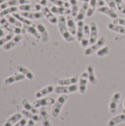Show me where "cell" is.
Instances as JSON below:
<instances>
[{"mask_svg": "<svg viewBox=\"0 0 125 126\" xmlns=\"http://www.w3.org/2000/svg\"><path fill=\"white\" fill-rule=\"evenodd\" d=\"M66 24L69 29V31L74 36L76 35L77 33V25L75 24V19L71 15L66 16Z\"/></svg>", "mask_w": 125, "mask_h": 126, "instance_id": "obj_15", "label": "cell"}, {"mask_svg": "<svg viewBox=\"0 0 125 126\" xmlns=\"http://www.w3.org/2000/svg\"><path fill=\"white\" fill-rule=\"evenodd\" d=\"M18 10V8L16 6H12L10 7H7L6 9H4V10H2L0 13V17L3 18L4 16H7L10 15V13H14Z\"/></svg>", "mask_w": 125, "mask_h": 126, "instance_id": "obj_35", "label": "cell"}, {"mask_svg": "<svg viewBox=\"0 0 125 126\" xmlns=\"http://www.w3.org/2000/svg\"><path fill=\"white\" fill-rule=\"evenodd\" d=\"M80 1H83V2H89L90 0H79Z\"/></svg>", "mask_w": 125, "mask_h": 126, "instance_id": "obj_51", "label": "cell"}, {"mask_svg": "<svg viewBox=\"0 0 125 126\" xmlns=\"http://www.w3.org/2000/svg\"><path fill=\"white\" fill-rule=\"evenodd\" d=\"M88 7H89V2H83V3L81 7L79 10V12H78L77 16L74 18V19L77 22L79 21L84 20L85 17L86 16V13H87Z\"/></svg>", "mask_w": 125, "mask_h": 126, "instance_id": "obj_16", "label": "cell"}, {"mask_svg": "<svg viewBox=\"0 0 125 126\" xmlns=\"http://www.w3.org/2000/svg\"><path fill=\"white\" fill-rule=\"evenodd\" d=\"M21 15L28 19H41L43 16L41 12H21Z\"/></svg>", "mask_w": 125, "mask_h": 126, "instance_id": "obj_27", "label": "cell"}, {"mask_svg": "<svg viewBox=\"0 0 125 126\" xmlns=\"http://www.w3.org/2000/svg\"><path fill=\"white\" fill-rule=\"evenodd\" d=\"M58 30L63 38L67 42H73L75 41V37L70 33L66 24V17L65 16H60L57 21Z\"/></svg>", "mask_w": 125, "mask_h": 126, "instance_id": "obj_1", "label": "cell"}, {"mask_svg": "<svg viewBox=\"0 0 125 126\" xmlns=\"http://www.w3.org/2000/svg\"><path fill=\"white\" fill-rule=\"evenodd\" d=\"M4 0H0V4H2V3H4Z\"/></svg>", "mask_w": 125, "mask_h": 126, "instance_id": "obj_52", "label": "cell"}, {"mask_svg": "<svg viewBox=\"0 0 125 126\" xmlns=\"http://www.w3.org/2000/svg\"><path fill=\"white\" fill-rule=\"evenodd\" d=\"M49 1L53 5L58 6V7H64L65 1L63 0H49Z\"/></svg>", "mask_w": 125, "mask_h": 126, "instance_id": "obj_43", "label": "cell"}, {"mask_svg": "<svg viewBox=\"0 0 125 126\" xmlns=\"http://www.w3.org/2000/svg\"><path fill=\"white\" fill-rule=\"evenodd\" d=\"M41 113V120H42V123L43 126H51L50 121L49 120V116L47 114V111L45 109H42L40 111Z\"/></svg>", "mask_w": 125, "mask_h": 126, "instance_id": "obj_32", "label": "cell"}, {"mask_svg": "<svg viewBox=\"0 0 125 126\" xmlns=\"http://www.w3.org/2000/svg\"><path fill=\"white\" fill-rule=\"evenodd\" d=\"M96 53H97V55L99 58L104 57L109 53V47L108 46H104L101 49H99Z\"/></svg>", "mask_w": 125, "mask_h": 126, "instance_id": "obj_39", "label": "cell"}, {"mask_svg": "<svg viewBox=\"0 0 125 126\" xmlns=\"http://www.w3.org/2000/svg\"><path fill=\"white\" fill-rule=\"evenodd\" d=\"M124 1H125V0H124Z\"/></svg>", "mask_w": 125, "mask_h": 126, "instance_id": "obj_56", "label": "cell"}, {"mask_svg": "<svg viewBox=\"0 0 125 126\" xmlns=\"http://www.w3.org/2000/svg\"><path fill=\"white\" fill-rule=\"evenodd\" d=\"M21 113H22V114H23L26 118H28V119H29V120H34L35 122V121H39L40 120H41V116L38 115L37 114H33V113L30 112V111H27V110H25V109L23 110V111H21Z\"/></svg>", "mask_w": 125, "mask_h": 126, "instance_id": "obj_31", "label": "cell"}, {"mask_svg": "<svg viewBox=\"0 0 125 126\" xmlns=\"http://www.w3.org/2000/svg\"><path fill=\"white\" fill-rule=\"evenodd\" d=\"M42 5L40 4H22L20 5L18 9L22 12H40L42 10Z\"/></svg>", "mask_w": 125, "mask_h": 126, "instance_id": "obj_11", "label": "cell"}, {"mask_svg": "<svg viewBox=\"0 0 125 126\" xmlns=\"http://www.w3.org/2000/svg\"><path fill=\"white\" fill-rule=\"evenodd\" d=\"M29 1L28 0H9L7 1V4L10 7L12 6H17V5H22V4H28Z\"/></svg>", "mask_w": 125, "mask_h": 126, "instance_id": "obj_37", "label": "cell"}, {"mask_svg": "<svg viewBox=\"0 0 125 126\" xmlns=\"http://www.w3.org/2000/svg\"><path fill=\"white\" fill-rule=\"evenodd\" d=\"M21 38H22V36L20 34L16 35L9 42H7V44H5L3 46V49L4 50H10V49H13L15 45L18 44V43L21 40Z\"/></svg>", "mask_w": 125, "mask_h": 126, "instance_id": "obj_20", "label": "cell"}, {"mask_svg": "<svg viewBox=\"0 0 125 126\" xmlns=\"http://www.w3.org/2000/svg\"><path fill=\"white\" fill-rule=\"evenodd\" d=\"M2 28H3V27H1V23H0V38H2V37L4 35V30H3Z\"/></svg>", "mask_w": 125, "mask_h": 126, "instance_id": "obj_50", "label": "cell"}, {"mask_svg": "<svg viewBox=\"0 0 125 126\" xmlns=\"http://www.w3.org/2000/svg\"><path fill=\"white\" fill-rule=\"evenodd\" d=\"M105 3L108 4V6L109 7L112 8L114 10H116L117 9L116 4V2H115V0H105Z\"/></svg>", "mask_w": 125, "mask_h": 126, "instance_id": "obj_45", "label": "cell"}, {"mask_svg": "<svg viewBox=\"0 0 125 126\" xmlns=\"http://www.w3.org/2000/svg\"><path fill=\"white\" fill-rule=\"evenodd\" d=\"M79 90V86L77 84L70 86H57L55 88V93L57 94H67L70 93H74Z\"/></svg>", "mask_w": 125, "mask_h": 126, "instance_id": "obj_5", "label": "cell"}, {"mask_svg": "<svg viewBox=\"0 0 125 126\" xmlns=\"http://www.w3.org/2000/svg\"><path fill=\"white\" fill-rule=\"evenodd\" d=\"M86 72L88 75V80L91 85H96L97 83V78L95 75L94 67L92 64H88L86 67Z\"/></svg>", "mask_w": 125, "mask_h": 126, "instance_id": "obj_17", "label": "cell"}, {"mask_svg": "<svg viewBox=\"0 0 125 126\" xmlns=\"http://www.w3.org/2000/svg\"><path fill=\"white\" fill-rule=\"evenodd\" d=\"M108 28L113 32L119 33V34H125V27L122 25H119L117 24H114L113 22H110L108 24Z\"/></svg>", "mask_w": 125, "mask_h": 126, "instance_id": "obj_24", "label": "cell"}, {"mask_svg": "<svg viewBox=\"0 0 125 126\" xmlns=\"http://www.w3.org/2000/svg\"><path fill=\"white\" fill-rule=\"evenodd\" d=\"M55 88L52 85H49L41 89H40L38 92H37L35 93V97L39 99V98H41L49 94H51L53 92H55Z\"/></svg>", "mask_w": 125, "mask_h": 126, "instance_id": "obj_18", "label": "cell"}, {"mask_svg": "<svg viewBox=\"0 0 125 126\" xmlns=\"http://www.w3.org/2000/svg\"><path fill=\"white\" fill-rule=\"evenodd\" d=\"M14 37V33L10 32L9 34H7V35L2 37L0 38V47L4 46L5 44H7V42H9Z\"/></svg>", "mask_w": 125, "mask_h": 126, "instance_id": "obj_38", "label": "cell"}, {"mask_svg": "<svg viewBox=\"0 0 125 126\" xmlns=\"http://www.w3.org/2000/svg\"><path fill=\"white\" fill-rule=\"evenodd\" d=\"M27 123V120L26 118H22L21 120H20L18 122H17L13 126H25Z\"/></svg>", "mask_w": 125, "mask_h": 126, "instance_id": "obj_46", "label": "cell"}, {"mask_svg": "<svg viewBox=\"0 0 125 126\" xmlns=\"http://www.w3.org/2000/svg\"><path fill=\"white\" fill-rule=\"evenodd\" d=\"M55 103V100L53 97H41L32 103V105L35 108L38 109L41 107H44L47 106H53Z\"/></svg>", "mask_w": 125, "mask_h": 126, "instance_id": "obj_8", "label": "cell"}, {"mask_svg": "<svg viewBox=\"0 0 125 126\" xmlns=\"http://www.w3.org/2000/svg\"><path fill=\"white\" fill-rule=\"evenodd\" d=\"M69 3L71 4V16L74 18H75L79 12V7H78V3H77V0H69Z\"/></svg>", "mask_w": 125, "mask_h": 126, "instance_id": "obj_33", "label": "cell"}, {"mask_svg": "<svg viewBox=\"0 0 125 126\" xmlns=\"http://www.w3.org/2000/svg\"><path fill=\"white\" fill-rule=\"evenodd\" d=\"M69 99V95L67 94H60L57 99L55 100V103L53 104L52 109V116L55 118L57 117L61 112V110Z\"/></svg>", "mask_w": 125, "mask_h": 126, "instance_id": "obj_2", "label": "cell"}, {"mask_svg": "<svg viewBox=\"0 0 125 126\" xmlns=\"http://www.w3.org/2000/svg\"><path fill=\"white\" fill-rule=\"evenodd\" d=\"M16 69H17V70H18L19 72H21L22 75H24L26 77V78H27L28 80H33V78H34V75H33V73H32L30 70H29L27 68H26V67H24V66H21V65H18V66H16Z\"/></svg>", "mask_w": 125, "mask_h": 126, "instance_id": "obj_26", "label": "cell"}, {"mask_svg": "<svg viewBox=\"0 0 125 126\" xmlns=\"http://www.w3.org/2000/svg\"><path fill=\"white\" fill-rule=\"evenodd\" d=\"M113 23L114 24H119V25H122L125 27V18H114L113 19Z\"/></svg>", "mask_w": 125, "mask_h": 126, "instance_id": "obj_44", "label": "cell"}, {"mask_svg": "<svg viewBox=\"0 0 125 126\" xmlns=\"http://www.w3.org/2000/svg\"><path fill=\"white\" fill-rule=\"evenodd\" d=\"M0 23H1V27L3 28H4L6 30H7L8 32H10L14 33V34H17V35L26 32V30L24 29L22 30L21 27H18L13 25L12 24H10L7 21V18H4V17L0 19Z\"/></svg>", "mask_w": 125, "mask_h": 126, "instance_id": "obj_4", "label": "cell"}, {"mask_svg": "<svg viewBox=\"0 0 125 126\" xmlns=\"http://www.w3.org/2000/svg\"><path fill=\"white\" fill-rule=\"evenodd\" d=\"M37 30L41 35V40L43 43H47L49 40V34L46 27L43 24H38L36 25Z\"/></svg>", "mask_w": 125, "mask_h": 126, "instance_id": "obj_13", "label": "cell"}, {"mask_svg": "<svg viewBox=\"0 0 125 126\" xmlns=\"http://www.w3.org/2000/svg\"><path fill=\"white\" fill-rule=\"evenodd\" d=\"M9 6H8V4H7V2H4V3H2V4H0V13L2 11V10H4V9H6L7 7H8Z\"/></svg>", "mask_w": 125, "mask_h": 126, "instance_id": "obj_47", "label": "cell"}, {"mask_svg": "<svg viewBox=\"0 0 125 126\" xmlns=\"http://www.w3.org/2000/svg\"><path fill=\"white\" fill-rule=\"evenodd\" d=\"M106 42H107V39L105 37H100L99 38H98V40L97 41L96 43H94V44H91V46L88 47L85 49V51H84L85 55L86 56H91V55H94L99 49H101L102 47H104L105 45Z\"/></svg>", "mask_w": 125, "mask_h": 126, "instance_id": "obj_3", "label": "cell"}, {"mask_svg": "<svg viewBox=\"0 0 125 126\" xmlns=\"http://www.w3.org/2000/svg\"><path fill=\"white\" fill-rule=\"evenodd\" d=\"M83 32H84V37L88 38L90 37V33H91V29H90V25L89 24H85L83 27Z\"/></svg>", "mask_w": 125, "mask_h": 126, "instance_id": "obj_41", "label": "cell"}, {"mask_svg": "<svg viewBox=\"0 0 125 126\" xmlns=\"http://www.w3.org/2000/svg\"><path fill=\"white\" fill-rule=\"evenodd\" d=\"M24 29L26 30V32L33 35L35 38L41 40V35L37 30L35 24H32V25H24Z\"/></svg>", "mask_w": 125, "mask_h": 126, "instance_id": "obj_23", "label": "cell"}, {"mask_svg": "<svg viewBox=\"0 0 125 126\" xmlns=\"http://www.w3.org/2000/svg\"><path fill=\"white\" fill-rule=\"evenodd\" d=\"M21 105L23 106V107L24 108L25 110L29 111L33 114H38V112H39L38 110L36 108H35L32 104H30L29 102L25 98L21 100Z\"/></svg>", "mask_w": 125, "mask_h": 126, "instance_id": "obj_29", "label": "cell"}, {"mask_svg": "<svg viewBox=\"0 0 125 126\" xmlns=\"http://www.w3.org/2000/svg\"><path fill=\"white\" fill-rule=\"evenodd\" d=\"M116 7L122 14H125V4L124 0H115Z\"/></svg>", "mask_w": 125, "mask_h": 126, "instance_id": "obj_40", "label": "cell"}, {"mask_svg": "<svg viewBox=\"0 0 125 126\" xmlns=\"http://www.w3.org/2000/svg\"><path fill=\"white\" fill-rule=\"evenodd\" d=\"M79 81L78 76H73L69 78H63L60 79L57 82V84L60 86H70L73 84H76Z\"/></svg>", "mask_w": 125, "mask_h": 126, "instance_id": "obj_21", "label": "cell"}, {"mask_svg": "<svg viewBox=\"0 0 125 126\" xmlns=\"http://www.w3.org/2000/svg\"><path fill=\"white\" fill-rule=\"evenodd\" d=\"M7 19L10 24H12L14 26H16L18 27H21L23 26V24L20 22L17 18H15L13 16H10V15L7 16Z\"/></svg>", "mask_w": 125, "mask_h": 126, "instance_id": "obj_36", "label": "cell"}, {"mask_svg": "<svg viewBox=\"0 0 125 126\" xmlns=\"http://www.w3.org/2000/svg\"><path fill=\"white\" fill-rule=\"evenodd\" d=\"M63 1H69V0H63Z\"/></svg>", "mask_w": 125, "mask_h": 126, "instance_id": "obj_55", "label": "cell"}, {"mask_svg": "<svg viewBox=\"0 0 125 126\" xmlns=\"http://www.w3.org/2000/svg\"><path fill=\"white\" fill-rule=\"evenodd\" d=\"M85 25L84 21H77V33H76V39L77 41H80L84 38V32H83V27Z\"/></svg>", "mask_w": 125, "mask_h": 126, "instance_id": "obj_25", "label": "cell"}, {"mask_svg": "<svg viewBox=\"0 0 125 126\" xmlns=\"http://www.w3.org/2000/svg\"><path fill=\"white\" fill-rule=\"evenodd\" d=\"M35 126V121L34 120H29L28 122H27V125L25 126Z\"/></svg>", "mask_w": 125, "mask_h": 126, "instance_id": "obj_49", "label": "cell"}, {"mask_svg": "<svg viewBox=\"0 0 125 126\" xmlns=\"http://www.w3.org/2000/svg\"><path fill=\"white\" fill-rule=\"evenodd\" d=\"M22 119V114L17 113L11 116L10 118L7 119L6 123H4V126H13L17 122H18L20 120Z\"/></svg>", "mask_w": 125, "mask_h": 126, "instance_id": "obj_28", "label": "cell"}, {"mask_svg": "<svg viewBox=\"0 0 125 126\" xmlns=\"http://www.w3.org/2000/svg\"><path fill=\"white\" fill-rule=\"evenodd\" d=\"M124 122H125V114H121L111 118L107 123V126H116Z\"/></svg>", "mask_w": 125, "mask_h": 126, "instance_id": "obj_22", "label": "cell"}, {"mask_svg": "<svg viewBox=\"0 0 125 126\" xmlns=\"http://www.w3.org/2000/svg\"><path fill=\"white\" fill-rule=\"evenodd\" d=\"M122 97V94L119 92H115L113 96L111 97V99L110 100L109 103V110L111 114H115L117 111L118 104L119 103V100Z\"/></svg>", "mask_w": 125, "mask_h": 126, "instance_id": "obj_6", "label": "cell"}, {"mask_svg": "<svg viewBox=\"0 0 125 126\" xmlns=\"http://www.w3.org/2000/svg\"><path fill=\"white\" fill-rule=\"evenodd\" d=\"M42 13L43 14V16L46 18V19L52 24H57L58 21V18H57L55 14L51 11L50 8L48 7H43L42 8Z\"/></svg>", "mask_w": 125, "mask_h": 126, "instance_id": "obj_12", "label": "cell"}, {"mask_svg": "<svg viewBox=\"0 0 125 126\" xmlns=\"http://www.w3.org/2000/svg\"><path fill=\"white\" fill-rule=\"evenodd\" d=\"M51 11L54 14H57L60 16H69L71 15V10L70 8H66L65 7H58L55 5H52L50 7Z\"/></svg>", "mask_w": 125, "mask_h": 126, "instance_id": "obj_14", "label": "cell"}, {"mask_svg": "<svg viewBox=\"0 0 125 126\" xmlns=\"http://www.w3.org/2000/svg\"><path fill=\"white\" fill-rule=\"evenodd\" d=\"M105 0H97V6L98 7H102L105 5Z\"/></svg>", "mask_w": 125, "mask_h": 126, "instance_id": "obj_48", "label": "cell"}, {"mask_svg": "<svg viewBox=\"0 0 125 126\" xmlns=\"http://www.w3.org/2000/svg\"><path fill=\"white\" fill-rule=\"evenodd\" d=\"M97 6V0H90L89 1V7L88 8L87 13H86L87 17H92L94 16Z\"/></svg>", "mask_w": 125, "mask_h": 126, "instance_id": "obj_30", "label": "cell"}, {"mask_svg": "<svg viewBox=\"0 0 125 126\" xmlns=\"http://www.w3.org/2000/svg\"><path fill=\"white\" fill-rule=\"evenodd\" d=\"M26 78V77L22 75L21 73V74H16V75H12V76H9L7 77L4 80V85H10V84H12L13 83H15V82H18V81H21V80H23Z\"/></svg>", "mask_w": 125, "mask_h": 126, "instance_id": "obj_19", "label": "cell"}, {"mask_svg": "<svg viewBox=\"0 0 125 126\" xmlns=\"http://www.w3.org/2000/svg\"><path fill=\"white\" fill-rule=\"evenodd\" d=\"M13 16L15 18H17L20 22H21L24 25H32V24H33L30 20H29L28 18L24 17L23 16H21V15H20V14H18V13H13Z\"/></svg>", "mask_w": 125, "mask_h": 126, "instance_id": "obj_34", "label": "cell"}, {"mask_svg": "<svg viewBox=\"0 0 125 126\" xmlns=\"http://www.w3.org/2000/svg\"><path fill=\"white\" fill-rule=\"evenodd\" d=\"M88 72H83L80 77L79 78V92L81 94H85V93L86 92V89H87V85L88 83Z\"/></svg>", "mask_w": 125, "mask_h": 126, "instance_id": "obj_7", "label": "cell"}, {"mask_svg": "<svg viewBox=\"0 0 125 126\" xmlns=\"http://www.w3.org/2000/svg\"><path fill=\"white\" fill-rule=\"evenodd\" d=\"M36 1H38V3H40V2L41 1V0H36Z\"/></svg>", "mask_w": 125, "mask_h": 126, "instance_id": "obj_54", "label": "cell"}, {"mask_svg": "<svg viewBox=\"0 0 125 126\" xmlns=\"http://www.w3.org/2000/svg\"><path fill=\"white\" fill-rule=\"evenodd\" d=\"M80 45H81L82 47L87 48V47H88V45L90 44L89 38H86V37H84V38L80 41Z\"/></svg>", "mask_w": 125, "mask_h": 126, "instance_id": "obj_42", "label": "cell"}, {"mask_svg": "<svg viewBox=\"0 0 125 126\" xmlns=\"http://www.w3.org/2000/svg\"><path fill=\"white\" fill-rule=\"evenodd\" d=\"M123 106H124V107H125V100H124V103H123Z\"/></svg>", "mask_w": 125, "mask_h": 126, "instance_id": "obj_53", "label": "cell"}, {"mask_svg": "<svg viewBox=\"0 0 125 126\" xmlns=\"http://www.w3.org/2000/svg\"><path fill=\"white\" fill-rule=\"evenodd\" d=\"M97 11V13L104 14L112 19L118 18V14L116 13V10H113L112 8L109 7L108 6L105 5V6H102V7H98Z\"/></svg>", "mask_w": 125, "mask_h": 126, "instance_id": "obj_9", "label": "cell"}, {"mask_svg": "<svg viewBox=\"0 0 125 126\" xmlns=\"http://www.w3.org/2000/svg\"><path fill=\"white\" fill-rule=\"evenodd\" d=\"M89 25H90V29H91L89 41H90V44H94L98 40V34H99L98 27H97V23L94 21H91Z\"/></svg>", "mask_w": 125, "mask_h": 126, "instance_id": "obj_10", "label": "cell"}]
</instances>
